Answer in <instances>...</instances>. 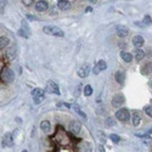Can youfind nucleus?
Wrapping results in <instances>:
<instances>
[{
	"mask_svg": "<svg viewBox=\"0 0 152 152\" xmlns=\"http://www.w3.org/2000/svg\"><path fill=\"white\" fill-rule=\"evenodd\" d=\"M92 94V88H91V85H86L85 88H84V95L85 96H90Z\"/></svg>",
	"mask_w": 152,
	"mask_h": 152,
	"instance_id": "25",
	"label": "nucleus"
},
{
	"mask_svg": "<svg viewBox=\"0 0 152 152\" xmlns=\"http://www.w3.org/2000/svg\"><path fill=\"white\" fill-rule=\"evenodd\" d=\"M134 57L136 58L138 62H140V61H141L142 58L145 57V52H144L141 49H136L135 51H134Z\"/></svg>",
	"mask_w": 152,
	"mask_h": 152,
	"instance_id": "20",
	"label": "nucleus"
},
{
	"mask_svg": "<svg viewBox=\"0 0 152 152\" xmlns=\"http://www.w3.org/2000/svg\"><path fill=\"white\" fill-rule=\"evenodd\" d=\"M33 1L34 0H22V3L26 5V6H32L33 5Z\"/></svg>",
	"mask_w": 152,
	"mask_h": 152,
	"instance_id": "30",
	"label": "nucleus"
},
{
	"mask_svg": "<svg viewBox=\"0 0 152 152\" xmlns=\"http://www.w3.org/2000/svg\"><path fill=\"white\" fill-rule=\"evenodd\" d=\"M110 138H111V140H112L113 142H119L121 141V138L118 135H116V134H111Z\"/></svg>",
	"mask_w": 152,
	"mask_h": 152,
	"instance_id": "28",
	"label": "nucleus"
},
{
	"mask_svg": "<svg viewBox=\"0 0 152 152\" xmlns=\"http://www.w3.org/2000/svg\"><path fill=\"white\" fill-rule=\"evenodd\" d=\"M57 6H58V9L60 10H62V11H67V10H69L71 9V3L68 1V0H57Z\"/></svg>",
	"mask_w": 152,
	"mask_h": 152,
	"instance_id": "12",
	"label": "nucleus"
},
{
	"mask_svg": "<svg viewBox=\"0 0 152 152\" xmlns=\"http://www.w3.org/2000/svg\"><path fill=\"white\" fill-rule=\"evenodd\" d=\"M79 152H92L91 144L89 141H81L79 144Z\"/></svg>",
	"mask_w": 152,
	"mask_h": 152,
	"instance_id": "13",
	"label": "nucleus"
},
{
	"mask_svg": "<svg viewBox=\"0 0 152 152\" xmlns=\"http://www.w3.org/2000/svg\"><path fill=\"white\" fill-rule=\"evenodd\" d=\"M0 79L1 81H4L5 84H11L15 79V75H14V72L11 71L9 67H4L0 72Z\"/></svg>",
	"mask_w": 152,
	"mask_h": 152,
	"instance_id": "1",
	"label": "nucleus"
},
{
	"mask_svg": "<svg viewBox=\"0 0 152 152\" xmlns=\"http://www.w3.org/2000/svg\"><path fill=\"white\" fill-rule=\"evenodd\" d=\"M90 74V66L89 65H84L78 69V75L80 78H86Z\"/></svg>",
	"mask_w": 152,
	"mask_h": 152,
	"instance_id": "11",
	"label": "nucleus"
},
{
	"mask_svg": "<svg viewBox=\"0 0 152 152\" xmlns=\"http://www.w3.org/2000/svg\"><path fill=\"white\" fill-rule=\"evenodd\" d=\"M116 32H117V36H118V37L124 38V37L128 36V32H129V31H128V28L125 26H117Z\"/></svg>",
	"mask_w": 152,
	"mask_h": 152,
	"instance_id": "14",
	"label": "nucleus"
},
{
	"mask_svg": "<svg viewBox=\"0 0 152 152\" xmlns=\"http://www.w3.org/2000/svg\"><path fill=\"white\" fill-rule=\"evenodd\" d=\"M46 91L50 92V94H55V95H60V89H58V85L52 80H49L46 83Z\"/></svg>",
	"mask_w": 152,
	"mask_h": 152,
	"instance_id": "5",
	"label": "nucleus"
},
{
	"mask_svg": "<svg viewBox=\"0 0 152 152\" xmlns=\"http://www.w3.org/2000/svg\"><path fill=\"white\" fill-rule=\"evenodd\" d=\"M131 119H133V125L134 127H139L140 124H141V117H140L139 112H134Z\"/></svg>",
	"mask_w": 152,
	"mask_h": 152,
	"instance_id": "18",
	"label": "nucleus"
},
{
	"mask_svg": "<svg viewBox=\"0 0 152 152\" xmlns=\"http://www.w3.org/2000/svg\"><path fill=\"white\" fill-rule=\"evenodd\" d=\"M80 129H81V125L78 121H75V119L71 121V123H69V130H71V133L77 135V134L80 133Z\"/></svg>",
	"mask_w": 152,
	"mask_h": 152,
	"instance_id": "8",
	"label": "nucleus"
},
{
	"mask_svg": "<svg viewBox=\"0 0 152 152\" xmlns=\"http://www.w3.org/2000/svg\"><path fill=\"white\" fill-rule=\"evenodd\" d=\"M125 102V97L123 94H116L112 99V106L113 107H121Z\"/></svg>",
	"mask_w": 152,
	"mask_h": 152,
	"instance_id": "6",
	"label": "nucleus"
},
{
	"mask_svg": "<svg viewBox=\"0 0 152 152\" xmlns=\"http://www.w3.org/2000/svg\"><path fill=\"white\" fill-rule=\"evenodd\" d=\"M88 1H90V3H91V4H95V3H96V1H97V0H88Z\"/></svg>",
	"mask_w": 152,
	"mask_h": 152,
	"instance_id": "32",
	"label": "nucleus"
},
{
	"mask_svg": "<svg viewBox=\"0 0 152 152\" xmlns=\"http://www.w3.org/2000/svg\"><path fill=\"white\" fill-rule=\"evenodd\" d=\"M17 54H18V51H17V46H15V45L11 46L6 52V55H8V57L10 58V60H15V58L17 57Z\"/></svg>",
	"mask_w": 152,
	"mask_h": 152,
	"instance_id": "16",
	"label": "nucleus"
},
{
	"mask_svg": "<svg viewBox=\"0 0 152 152\" xmlns=\"http://www.w3.org/2000/svg\"><path fill=\"white\" fill-rule=\"evenodd\" d=\"M72 107H73V110H74L79 116H81V118H83L84 121H86V116H85V113H84L81 110H79V107L77 106V105H72Z\"/></svg>",
	"mask_w": 152,
	"mask_h": 152,
	"instance_id": "23",
	"label": "nucleus"
},
{
	"mask_svg": "<svg viewBox=\"0 0 152 152\" xmlns=\"http://www.w3.org/2000/svg\"><path fill=\"white\" fill-rule=\"evenodd\" d=\"M106 123H107L108 127H114L116 125V121H114V118H112V117H108V118L106 119Z\"/></svg>",
	"mask_w": 152,
	"mask_h": 152,
	"instance_id": "27",
	"label": "nucleus"
},
{
	"mask_svg": "<svg viewBox=\"0 0 152 152\" xmlns=\"http://www.w3.org/2000/svg\"><path fill=\"white\" fill-rule=\"evenodd\" d=\"M144 112L147 114L149 117H152V107H151V105H147V106L144 107Z\"/></svg>",
	"mask_w": 152,
	"mask_h": 152,
	"instance_id": "26",
	"label": "nucleus"
},
{
	"mask_svg": "<svg viewBox=\"0 0 152 152\" xmlns=\"http://www.w3.org/2000/svg\"><path fill=\"white\" fill-rule=\"evenodd\" d=\"M43 31L45 34L48 36H52V37H63V31L60 29L58 27H55V26H45L43 28Z\"/></svg>",
	"mask_w": 152,
	"mask_h": 152,
	"instance_id": "2",
	"label": "nucleus"
},
{
	"mask_svg": "<svg viewBox=\"0 0 152 152\" xmlns=\"http://www.w3.org/2000/svg\"><path fill=\"white\" fill-rule=\"evenodd\" d=\"M144 44H145V40H144V38L141 36H135L133 38V45L135 46L136 49H140Z\"/></svg>",
	"mask_w": 152,
	"mask_h": 152,
	"instance_id": "15",
	"label": "nucleus"
},
{
	"mask_svg": "<svg viewBox=\"0 0 152 152\" xmlns=\"http://www.w3.org/2000/svg\"><path fill=\"white\" fill-rule=\"evenodd\" d=\"M121 57L123 58L125 62H131V60H133V55L127 51H121Z\"/></svg>",
	"mask_w": 152,
	"mask_h": 152,
	"instance_id": "22",
	"label": "nucleus"
},
{
	"mask_svg": "<svg viewBox=\"0 0 152 152\" xmlns=\"http://www.w3.org/2000/svg\"><path fill=\"white\" fill-rule=\"evenodd\" d=\"M144 25H151V16L150 15H146L145 17H144Z\"/></svg>",
	"mask_w": 152,
	"mask_h": 152,
	"instance_id": "29",
	"label": "nucleus"
},
{
	"mask_svg": "<svg viewBox=\"0 0 152 152\" xmlns=\"http://www.w3.org/2000/svg\"><path fill=\"white\" fill-rule=\"evenodd\" d=\"M6 3H8V0H0V9L5 8V5H6Z\"/></svg>",
	"mask_w": 152,
	"mask_h": 152,
	"instance_id": "31",
	"label": "nucleus"
},
{
	"mask_svg": "<svg viewBox=\"0 0 152 152\" xmlns=\"http://www.w3.org/2000/svg\"><path fill=\"white\" fill-rule=\"evenodd\" d=\"M22 152H28V151H27V150H23V151H22Z\"/></svg>",
	"mask_w": 152,
	"mask_h": 152,
	"instance_id": "33",
	"label": "nucleus"
},
{
	"mask_svg": "<svg viewBox=\"0 0 152 152\" xmlns=\"http://www.w3.org/2000/svg\"><path fill=\"white\" fill-rule=\"evenodd\" d=\"M32 97H33V100L36 103H40L43 100H44V90L43 89H40V88H37V89H34L32 91Z\"/></svg>",
	"mask_w": 152,
	"mask_h": 152,
	"instance_id": "4",
	"label": "nucleus"
},
{
	"mask_svg": "<svg viewBox=\"0 0 152 152\" xmlns=\"http://www.w3.org/2000/svg\"><path fill=\"white\" fill-rule=\"evenodd\" d=\"M10 44V39L8 37H0V50H4Z\"/></svg>",
	"mask_w": 152,
	"mask_h": 152,
	"instance_id": "21",
	"label": "nucleus"
},
{
	"mask_svg": "<svg viewBox=\"0 0 152 152\" xmlns=\"http://www.w3.org/2000/svg\"><path fill=\"white\" fill-rule=\"evenodd\" d=\"M116 118L118 121H121V122H128L130 118V113L127 108H119L116 112Z\"/></svg>",
	"mask_w": 152,
	"mask_h": 152,
	"instance_id": "3",
	"label": "nucleus"
},
{
	"mask_svg": "<svg viewBox=\"0 0 152 152\" xmlns=\"http://www.w3.org/2000/svg\"><path fill=\"white\" fill-rule=\"evenodd\" d=\"M48 9H49V4L46 0H39V1L36 3V10L38 12H45Z\"/></svg>",
	"mask_w": 152,
	"mask_h": 152,
	"instance_id": "7",
	"label": "nucleus"
},
{
	"mask_svg": "<svg viewBox=\"0 0 152 152\" xmlns=\"http://www.w3.org/2000/svg\"><path fill=\"white\" fill-rule=\"evenodd\" d=\"M114 78H116V81H117L118 84H124V80H125V74H124V72L118 71V72H116Z\"/></svg>",
	"mask_w": 152,
	"mask_h": 152,
	"instance_id": "17",
	"label": "nucleus"
},
{
	"mask_svg": "<svg viewBox=\"0 0 152 152\" xmlns=\"http://www.w3.org/2000/svg\"><path fill=\"white\" fill-rule=\"evenodd\" d=\"M141 72H142L144 74H149V73L151 72V63H150V62L145 63V65H144V67L141 68Z\"/></svg>",
	"mask_w": 152,
	"mask_h": 152,
	"instance_id": "24",
	"label": "nucleus"
},
{
	"mask_svg": "<svg viewBox=\"0 0 152 152\" xmlns=\"http://www.w3.org/2000/svg\"><path fill=\"white\" fill-rule=\"evenodd\" d=\"M107 68V65H106V62H105L103 60H100L97 63H96V66L92 68V73L94 74H99L101 71H105V69Z\"/></svg>",
	"mask_w": 152,
	"mask_h": 152,
	"instance_id": "9",
	"label": "nucleus"
},
{
	"mask_svg": "<svg viewBox=\"0 0 152 152\" xmlns=\"http://www.w3.org/2000/svg\"><path fill=\"white\" fill-rule=\"evenodd\" d=\"M40 128H42V130L44 131V133H50V130H51V124H50V122L49 121H43L42 123H40Z\"/></svg>",
	"mask_w": 152,
	"mask_h": 152,
	"instance_id": "19",
	"label": "nucleus"
},
{
	"mask_svg": "<svg viewBox=\"0 0 152 152\" xmlns=\"http://www.w3.org/2000/svg\"><path fill=\"white\" fill-rule=\"evenodd\" d=\"M3 146H8V147H11L14 146V136L11 133H6L3 138Z\"/></svg>",
	"mask_w": 152,
	"mask_h": 152,
	"instance_id": "10",
	"label": "nucleus"
}]
</instances>
